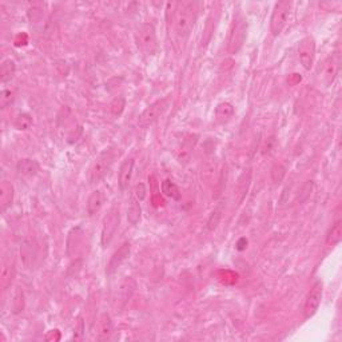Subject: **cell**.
<instances>
[{
    "instance_id": "cell-9",
    "label": "cell",
    "mask_w": 342,
    "mask_h": 342,
    "mask_svg": "<svg viewBox=\"0 0 342 342\" xmlns=\"http://www.w3.org/2000/svg\"><path fill=\"white\" fill-rule=\"evenodd\" d=\"M298 55L301 65L304 66L305 70H310L314 63L315 56V41L311 36H305L298 43Z\"/></svg>"
},
{
    "instance_id": "cell-29",
    "label": "cell",
    "mask_w": 342,
    "mask_h": 342,
    "mask_svg": "<svg viewBox=\"0 0 342 342\" xmlns=\"http://www.w3.org/2000/svg\"><path fill=\"white\" fill-rule=\"evenodd\" d=\"M12 99H14V94L11 93V90H3L0 93V107L6 109L8 104H11Z\"/></svg>"
},
{
    "instance_id": "cell-1",
    "label": "cell",
    "mask_w": 342,
    "mask_h": 342,
    "mask_svg": "<svg viewBox=\"0 0 342 342\" xmlns=\"http://www.w3.org/2000/svg\"><path fill=\"white\" fill-rule=\"evenodd\" d=\"M197 19V3L194 2H185L177 4V10L174 12V28L179 36H186L190 34L194 27Z\"/></svg>"
},
{
    "instance_id": "cell-23",
    "label": "cell",
    "mask_w": 342,
    "mask_h": 342,
    "mask_svg": "<svg viewBox=\"0 0 342 342\" xmlns=\"http://www.w3.org/2000/svg\"><path fill=\"white\" fill-rule=\"evenodd\" d=\"M233 114H234V109L230 103H221L216 110L217 119H218L219 122H226V120H229L230 118L233 117Z\"/></svg>"
},
{
    "instance_id": "cell-4",
    "label": "cell",
    "mask_w": 342,
    "mask_h": 342,
    "mask_svg": "<svg viewBox=\"0 0 342 342\" xmlns=\"http://www.w3.org/2000/svg\"><path fill=\"white\" fill-rule=\"evenodd\" d=\"M291 10V3L288 0H282V2H278L275 6H274L273 14L270 17V31L274 36H278V35L282 32L284 27L288 23L289 15H290Z\"/></svg>"
},
{
    "instance_id": "cell-16",
    "label": "cell",
    "mask_w": 342,
    "mask_h": 342,
    "mask_svg": "<svg viewBox=\"0 0 342 342\" xmlns=\"http://www.w3.org/2000/svg\"><path fill=\"white\" fill-rule=\"evenodd\" d=\"M113 321H111L109 314H103L99 319V334H98V339H99V341H107V339L113 337Z\"/></svg>"
},
{
    "instance_id": "cell-10",
    "label": "cell",
    "mask_w": 342,
    "mask_h": 342,
    "mask_svg": "<svg viewBox=\"0 0 342 342\" xmlns=\"http://www.w3.org/2000/svg\"><path fill=\"white\" fill-rule=\"evenodd\" d=\"M130 253H131L130 243L124 242L123 245L113 254V256H111V260H110L109 265H107L106 267L107 275H111L113 273H115V271L122 266V264H123L124 261L130 256Z\"/></svg>"
},
{
    "instance_id": "cell-2",
    "label": "cell",
    "mask_w": 342,
    "mask_h": 342,
    "mask_svg": "<svg viewBox=\"0 0 342 342\" xmlns=\"http://www.w3.org/2000/svg\"><path fill=\"white\" fill-rule=\"evenodd\" d=\"M119 155V151L115 148H106L103 150L95 161L93 162L89 171V181L90 183H98L100 179H103L110 171L111 166L114 164L117 157Z\"/></svg>"
},
{
    "instance_id": "cell-22",
    "label": "cell",
    "mask_w": 342,
    "mask_h": 342,
    "mask_svg": "<svg viewBox=\"0 0 342 342\" xmlns=\"http://www.w3.org/2000/svg\"><path fill=\"white\" fill-rule=\"evenodd\" d=\"M140 212H142V210H140L139 201L133 198L130 202V207L127 210V219H129V222H130L131 225H137V223L139 222Z\"/></svg>"
},
{
    "instance_id": "cell-18",
    "label": "cell",
    "mask_w": 342,
    "mask_h": 342,
    "mask_svg": "<svg viewBox=\"0 0 342 342\" xmlns=\"http://www.w3.org/2000/svg\"><path fill=\"white\" fill-rule=\"evenodd\" d=\"M342 240V221L338 219V221H335L334 225L332 226V229L329 231L328 237H326V245L328 246H335V245H338Z\"/></svg>"
},
{
    "instance_id": "cell-19",
    "label": "cell",
    "mask_w": 342,
    "mask_h": 342,
    "mask_svg": "<svg viewBox=\"0 0 342 342\" xmlns=\"http://www.w3.org/2000/svg\"><path fill=\"white\" fill-rule=\"evenodd\" d=\"M14 275H15L14 264H11V261H7V262L3 265V269H2V277H0V282H2V288H3V290H6V289L10 286Z\"/></svg>"
},
{
    "instance_id": "cell-28",
    "label": "cell",
    "mask_w": 342,
    "mask_h": 342,
    "mask_svg": "<svg viewBox=\"0 0 342 342\" xmlns=\"http://www.w3.org/2000/svg\"><path fill=\"white\" fill-rule=\"evenodd\" d=\"M124 98L123 96H118L114 99V102L111 103V111H113L114 115H120L122 111L124 109Z\"/></svg>"
},
{
    "instance_id": "cell-12",
    "label": "cell",
    "mask_w": 342,
    "mask_h": 342,
    "mask_svg": "<svg viewBox=\"0 0 342 342\" xmlns=\"http://www.w3.org/2000/svg\"><path fill=\"white\" fill-rule=\"evenodd\" d=\"M14 201V186L8 181H3L0 185V209L2 211L6 210L12 205Z\"/></svg>"
},
{
    "instance_id": "cell-27",
    "label": "cell",
    "mask_w": 342,
    "mask_h": 342,
    "mask_svg": "<svg viewBox=\"0 0 342 342\" xmlns=\"http://www.w3.org/2000/svg\"><path fill=\"white\" fill-rule=\"evenodd\" d=\"M285 174H286V168H285L282 164H275V166L271 168V179H273L274 183H281V181L284 179Z\"/></svg>"
},
{
    "instance_id": "cell-6",
    "label": "cell",
    "mask_w": 342,
    "mask_h": 342,
    "mask_svg": "<svg viewBox=\"0 0 342 342\" xmlns=\"http://www.w3.org/2000/svg\"><path fill=\"white\" fill-rule=\"evenodd\" d=\"M168 104H170V99L168 98H163L157 102H154L151 106L144 110L143 113L140 114L139 119H138V124L140 127H147L155 123L159 118L164 114V111L167 110Z\"/></svg>"
},
{
    "instance_id": "cell-21",
    "label": "cell",
    "mask_w": 342,
    "mask_h": 342,
    "mask_svg": "<svg viewBox=\"0 0 342 342\" xmlns=\"http://www.w3.org/2000/svg\"><path fill=\"white\" fill-rule=\"evenodd\" d=\"M162 193H163L167 198L175 199L178 201L181 198V193H179L178 186L175 185L174 182H171L170 179H166V181L162 182Z\"/></svg>"
},
{
    "instance_id": "cell-20",
    "label": "cell",
    "mask_w": 342,
    "mask_h": 342,
    "mask_svg": "<svg viewBox=\"0 0 342 342\" xmlns=\"http://www.w3.org/2000/svg\"><path fill=\"white\" fill-rule=\"evenodd\" d=\"M15 70H16V66H15L14 60L6 59V60L2 63V66H0V79H2V82L6 83L14 78Z\"/></svg>"
},
{
    "instance_id": "cell-26",
    "label": "cell",
    "mask_w": 342,
    "mask_h": 342,
    "mask_svg": "<svg viewBox=\"0 0 342 342\" xmlns=\"http://www.w3.org/2000/svg\"><path fill=\"white\" fill-rule=\"evenodd\" d=\"M14 124H15V127H16L17 130H20V131L28 130V129L32 126V117L27 113L19 114V115L15 118V123Z\"/></svg>"
},
{
    "instance_id": "cell-3",
    "label": "cell",
    "mask_w": 342,
    "mask_h": 342,
    "mask_svg": "<svg viewBox=\"0 0 342 342\" xmlns=\"http://www.w3.org/2000/svg\"><path fill=\"white\" fill-rule=\"evenodd\" d=\"M137 43L140 51L146 55H154L158 51V38L155 27L151 23L140 24L137 30Z\"/></svg>"
},
{
    "instance_id": "cell-31",
    "label": "cell",
    "mask_w": 342,
    "mask_h": 342,
    "mask_svg": "<svg viewBox=\"0 0 342 342\" xmlns=\"http://www.w3.org/2000/svg\"><path fill=\"white\" fill-rule=\"evenodd\" d=\"M23 309V293L20 290H16L14 300V310L15 313L20 311Z\"/></svg>"
},
{
    "instance_id": "cell-8",
    "label": "cell",
    "mask_w": 342,
    "mask_h": 342,
    "mask_svg": "<svg viewBox=\"0 0 342 342\" xmlns=\"http://www.w3.org/2000/svg\"><path fill=\"white\" fill-rule=\"evenodd\" d=\"M322 293H324V286H322L321 281H318V282H315V284L313 285V288L310 289L308 297L305 300V318H310V317H313V315L317 313V310H318L319 308V304H321Z\"/></svg>"
},
{
    "instance_id": "cell-25",
    "label": "cell",
    "mask_w": 342,
    "mask_h": 342,
    "mask_svg": "<svg viewBox=\"0 0 342 342\" xmlns=\"http://www.w3.org/2000/svg\"><path fill=\"white\" fill-rule=\"evenodd\" d=\"M223 209H225L223 203H219L216 209H214V211L211 212V216H210L209 218V222H207V229H209L210 231H214V230L217 229V226L219 225V221L222 218Z\"/></svg>"
},
{
    "instance_id": "cell-5",
    "label": "cell",
    "mask_w": 342,
    "mask_h": 342,
    "mask_svg": "<svg viewBox=\"0 0 342 342\" xmlns=\"http://www.w3.org/2000/svg\"><path fill=\"white\" fill-rule=\"evenodd\" d=\"M246 31H247L246 19H245L242 15L236 16L233 28H231V32H230L229 47H227L230 54H237V52L240 51V48L242 47L243 43H245V39H246Z\"/></svg>"
},
{
    "instance_id": "cell-14",
    "label": "cell",
    "mask_w": 342,
    "mask_h": 342,
    "mask_svg": "<svg viewBox=\"0 0 342 342\" xmlns=\"http://www.w3.org/2000/svg\"><path fill=\"white\" fill-rule=\"evenodd\" d=\"M338 70H339L338 55H333V56H330V58L324 63V74H322V75H324V79H325V82L328 83V84H330V83L334 80L335 75L338 74Z\"/></svg>"
},
{
    "instance_id": "cell-15",
    "label": "cell",
    "mask_w": 342,
    "mask_h": 342,
    "mask_svg": "<svg viewBox=\"0 0 342 342\" xmlns=\"http://www.w3.org/2000/svg\"><path fill=\"white\" fill-rule=\"evenodd\" d=\"M17 173L24 177H34V175L38 174L39 171V164L38 162L34 161V159H20L16 164Z\"/></svg>"
},
{
    "instance_id": "cell-13",
    "label": "cell",
    "mask_w": 342,
    "mask_h": 342,
    "mask_svg": "<svg viewBox=\"0 0 342 342\" xmlns=\"http://www.w3.org/2000/svg\"><path fill=\"white\" fill-rule=\"evenodd\" d=\"M133 170H134V161L133 159H126V161L122 163L119 170V179H118V183H119V188L122 191H124L129 185H130L131 177H133Z\"/></svg>"
},
{
    "instance_id": "cell-17",
    "label": "cell",
    "mask_w": 342,
    "mask_h": 342,
    "mask_svg": "<svg viewBox=\"0 0 342 342\" xmlns=\"http://www.w3.org/2000/svg\"><path fill=\"white\" fill-rule=\"evenodd\" d=\"M103 206V194L100 190H95L89 197L87 201V212L90 217H94L96 212H99Z\"/></svg>"
},
{
    "instance_id": "cell-11",
    "label": "cell",
    "mask_w": 342,
    "mask_h": 342,
    "mask_svg": "<svg viewBox=\"0 0 342 342\" xmlns=\"http://www.w3.org/2000/svg\"><path fill=\"white\" fill-rule=\"evenodd\" d=\"M250 181H251V171L247 168L241 174L238 182H237L236 188H234V199H236L237 205H241L243 202V199L246 198L250 187Z\"/></svg>"
},
{
    "instance_id": "cell-30",
    "label": "cell",
    "mask_w": 342,
    "mask_h": 342,
    "mask_svg": "<svg viewBox=\"0 0 342 342\" xmlns=\"http://www.w3.org/2000/svg\"><path fill=\"white\" fill-rule=\"evenodd\" d=\"M134 195H135V199H138L139 202L144 201L146 195H147V190H146V186L143 183H138L135 186V190H134Z\"/></svg>"
},
{
    "instance_id": "cell-24",
    "label": "cell",
    "mask_w": 342,
    "mask_h": 342,
    "mask_svg": "<svg viewBox=\"0 0 342 342\" xmlns=\"http://www.w3.org/2000/svg\"><path fill=\"white\" fill-rule=\"evenodd\" d=\"M20 253H22V256H23L24 264L28 266V265L32 262V260L35 258V255H36L35 245L31 242V241H27V242H24L23 246H22V249H20Z\"/></svg>"
},
{
    "instance_id": "cell-32",
    "label": "cell",
    "mask_w": 342,
    "mask_h": 342,
    "mask_svg": "<svg viewBox=\"0 0 342 342\" xmlns=\"http://www.w3.org/2000/svg\"><path fill=\"white\" fill-rule=\"evenodd\" d=\"M310 191H311V183L310 182H308V183H306V185H305L301 190V195H304V198L301 199V202L306 201V199L310 197Z\"/></svg>"
},
{
    "instance_id": "cell-7",
    "label": "cell",
    "mask_w": 342,
    "mask_h": 342,
    "mask_svg": "<svg viewBox=\"0 0 342 342\" xmlns=\"http://www.w3.org/2000/svg\"><path fill=\"white\" fill-rule=\"evenodd\" d=\"M120 222V214L119 209L117 206H114L110 209V211L107 212V216L103 219V226H102V237H100V241H102L103 246H107L111 241H113L114 236L117 233L118 227H119Z\"/></svg>"
}]
</instances>
